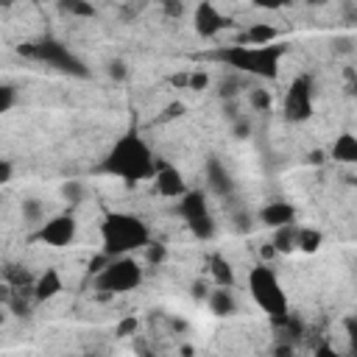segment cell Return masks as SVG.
Segmentation results:
<instances>
[{
	"mask_svg": "<svg viewBox=\"0 0 357 357\" xmlns=\"http://www.w3.org/2000/svg\"><path fill=\"white\" fill-rule=\"evenodd\" d=\"M329 156L340 165H357V134L340 131L329 145Z\"/></svg>",
	"mask_w": 357,
	"mask_h": 357,
	"instance_id": "obj_14",
	"label": "cell"
},
{
	"mask_svg": "<svg viewBox=\"0 0 357 357\" xmlns=\"http://www.w3.org/2000/svg\"><path fill=\"white\" fill-rule=\"evenodd\" d=\"M310 3H324V0H310Z\"/></svg>",
	"mask_w": 357,
	"mask_h": 357,
	"instance_id": "obj_41",
	"label": "cell"
},
{
	"mask_svg": "<svg viewBox=\"0 0 357 357\" xmlns=\"http://www.w3.org/2000/svg\"><path fill=\"white\" fill-rule=\"evenodd\" d=\"M20 53H25V56H31V59H39V61H45L47 67H53V70H59V73H67V75H86L81 59H75V56H73L61 42H56V39H42V42H33V45H22Z\"/></svg>",
	"mask_w": 357,
	"mask_h": 357,
	"instance_id": "obj_7",
	"label": "cell"
},
{
	"mask_svg": "<svg viewBox=\"0 0 357 357\" xmlns=\"http://www.w3.org/2000/svg\"><path fill=\"white\" fill-rule=\"evenodd\" d=\"M215 56H218V61L229 64L237 73H245V75H254V78H276L282 56H284V45H279V42H271V45L234 42V45L218 50Z\"/></svg>",
	"mask_w": 357,
	"mask_h": 357,
	"instance_id": "obj_3",
	"label": "cell"
},
{
	"mask_svg": "<svg viewBox=\"0 0 357 357\" xmlns=\"http://www.w3.org/2000/svg\"><path fill=\"white\" fill-rule=\"evenodd\" d=\"M209 86V75L204 73V70H195V73H190V86L187 89H192V92H201V89H206Z\"/></svg>",
	"mask_w": 357,
	"mask_h": 357,
	"instance_id": "obj_27",
	"label": "cell"
},
{
	"mask_svg": "<svg viewBox=\"0 0 357 357\" xmlns=\"http://www.w3.org/2000/svg\"><path fill=\"white\" fill-rule=\"evenodd\" d=\"M126 75H128V67H126V61H120V59L109 61V78H114V81H123Z\"/></svg>",
	"mask_w": 357,
	"mask_h": 357,
	"instance_id": "obj_30",
	"label": "cell"
},
{
	"mask_svg": "<svg viewBox=\"0 0 357 357\" xmlns=\"http://www.w3.org/2000/svg\"><path fill=\"white\" fill-rule=\"evenodd\" d=\"M61 195L70 201V204H81L84 201V184L81 181H67L61 187Z\"/></svg>",
	"mask_w": 357,
	"mask_h": 357,
	"instance_id": "obj_24",
	"label": "cell"
},
{
	"mask_svg": "<svg viewBox=\"0 0 357 357\" xmlns=\"http://www.w3.org/2000/svg\"><path fill=\"white\" fill-rule=\"evenodd\" d=\"M248 103L254 112H268L271 109V92L262 86H254V89H248Z\"/></svg>",
	"mask_w": 357,
	"mask_h": 357,
	"instance_id": "obj_22",
	"label": "cell"
},
{
	"mask_svg": "<svg viewBox=\"0 0 357 357\" xmlns=\"http://www.w3.org/2000/svg\"><path fill=\"white\" fill-rule=\"evenodd\" d=\"M206 296H209V287L204 282H192V298L195 301H206Z\"/></svg>",
	"mask_w": 357,
	"mask_h": 357,
	"instance_id": "obj_35",
	"label": "cell"
},
{
	"mask_svg": "<svg viewBox=\"0 0 357 357\" xmlns=\"http://www.w3.org/2000/svg\"><path fill=\"white\" fill-rule=\"evenodd\" d=\"M142 276H145V271H142V265L131 254H126V257H109L106 265L95 273V287L100 293L117 296V293L137 290L142 284Z\"/></svg>",
	"mask_w": 357,
	"mask_h": 357,
	"instance_id": "obj_5",
	"label": "cell"
},
{
	"mask_svg": "<svg viewBox=\"0 0 357 357\" xmlns=\"http://www.w3.org/2000/svg\"><path fill=\"white\" fill-rule=\"evenodd\" d=\"M276 39H279V31H276L271 22H254V25H248V28L240 33L237 42H243V45H271V42H276Z\"/></svg>",
	"mask_w": 357,
	"mask_h": 357,
	"instance_id": "obj_17",
	"label": "cell"
},
{
	"mask_svg": "<svg viewBox=\"0 0 357 357\" xmlns=\"http://www.w3.org/2000/svg\"><path fill=\"white\" fill-rule=\"evenodd\" d=\"M234 229L237 231H248L251 229V215H237L234 218Z\"/></svg>",
	"mask_w": 357,
	"mask_h": 357,
	"instance_id": "obj_37",
	"label": "cell"
},
{
	"mask_svg": "<svg viewBox=\"0 0 357 357\" xmlns=\"http://www.w3.org/2000/svg\"><path fill=\"white\" fill-rule=\"evenodd\" d=\"M145 257H148L151 265H162V262L167 259V248H165L162 243H148V245H145Z\"/></svg>",
	"mask_w": 357,
	"mask_h": 357,
	"instance_id": "obj_25",
	"label": "cell"
},
{
	"mask_svg": "<svg viewBox=\"0 0 357 357\" xmlns=\"http://www.w3.org/2000/svg\"><path fill=\"white\" fill-rule=\"evenodd\" d=\"M240 86H243V81H240V78L220 81V98H231V95H237V92H240Z\"/></svg>",
	"mask_w": 357,
	"mask_h": 357,
	"instance_id": "obj_31",
	"label": "cell"
},
{
	"mask_svg": "<svg viewBox=\"0 0 357 357\" xmlns=\"http://www.w3.org/2000/svg\"><path fill=\"white\" fill-rule=\"evenodd\" d=\"M209 273L215 279V284L220 287H234V268L223 254H212L209 257Z\"/></svg>",
	"mask_w": 357,
	"mask_h": 357,
	"instance_id": "obj_19",
	"label": "cell"
},
{
	"mask_svg": "<svg viewBox=\"0 0 357 357\" xmlns=\"http://www.w3.org/2000/svg\"><path fill=\"white\" fill-rule=\"evenodd\" d=\"M33 298L36 301H50V298H56L61 290H64V282H61V273L56 271V268H45V273L33 282Z\"/></svg>",
	"mask_w": 357,
	"mask_h": 357,
	"instance_id": "obj_15",
	"label": "cell"
},
{
	"mask_svg": "<svg viewBox=\"0 0 357 357\" xmlns=\"http://www.w3.org/2000/svg\"><path fill=\"white\" fill-rule=\"evenodd\" d=\"M349 184H351V187H357V176H349Z\"/></svg>",
	"mask_w": 357,
	"mask_h": 357,
	"instance_id": "obj_40",
	"label": "cell"
},
{
	"mask_svg": "<svg viewBox=\"0 0 357 357\" xmlns=\"http://www.w3.org/2000/svg\"><path fill=\"white\" fill-rule=\"evenodd\" d=\"M22 218H25L28 223L39 226V223L45 220V209H42V204H39L36 198H28V201H22Z\"/></svg>",
	"mask_w": 357,
	"mask_h": 357,
	"instance_id": "obj_23",
	"label": "cell"
},
{
	"mask_svg": "<svg viewBox=\"0 0 357 357\" xmlns=\"http://www.w3.org/2000/svg\"><path fill=\"white\" fill-rule=\"evenodd\" d=\"M151 181H153V190L162 198H181L190 190L187 181H184V173L176 165H170V162H159L153 176H151Z\"/></svg>",
	"mask_w": 357,
	"mask_h": 357,
	"instance_id": "obj_11",
	"label": "cell"
},
{
	"mask_svg": "<svg viewBox=\"0 0 357 357\" xmlns=\"http://www.w3.org/2000/svg\"><path fill=\"white\" fill-rule=\"evenodd\" d=\"M206 307H209V312L218 315V318L234 315V312H237V301H234V296H231V287H220V284H218L215 290H209Z\"/></svg>",
	"mask_w": 357,
	"mask_h": 357,
	"instance_id": "obj_16",
	"label": "cell"
},
{
	"mask_svg": "<svg viewBox=\"0 0 357 357\" xmlns=\"http://www.w3.org/2000/svg\"><path fill=\"white\" fill-rule=\"evenodd\" d=\"M223 28H229V17L215 6V0H201L192 11V31L201 39H212Z\"/></svg>",
	"mask_w": 357,
	"mask_h": 357,
	"instance_id": "obj_10",
	"label": "cell"
},
{
	"mask_svg": "<svg viewBox=\"0 0 357 357\" xmlns=\"http://www.w3.org/2000/svg\"><path fill=\"white\" fill-rule=\"evenodd\" d=\"M181 114H184V103H181V100H173V103H167V109H165V114L159 117V123L173 120V117H181Z\"/></svg>",
	"mask_w": 357,
	"mask_h": 357,
	"instance_id": "obj_32",
	"label": "cell"
},
{
	"mask_svg": "<svg viewBox=\"0 0 357 357\" xmlns=\"http://www.w3.org/2000/svg\"><path fill=\"white\" fill-rule=\"evenodd\" d=\"M59 8L70 17H78V20H89L95 17V6L92 0H59Z\"/></svg>",
	"mask_w": 357,
	"mask_h": 357,
	"instance_id": "obj_20",
	"label": "cell"
},
{
	"mask_svg": "<svg viewBox=\"0 0 357 357\" xmlns=\"http://www.w3.org/2000/svg\"><path fill=\"white\" fill-rule=\"evenodd\" d=\"M170 84L173 86H190V73H176V75H170Z\"/></svg>",
	"mask_w": 357,
	"mask_h": 357,
	"instance_id": "obj_36",
	"label": "cell"
},
{
	"mask_svg": "<svg viewBox=\"0 0 357 357\" xmlns=\"http://www.w3.org/2000/svg\"><path fill=\"white\" fill-rule=\"evenodd\" d=\"M254 8H262V11H279L284 6H290L293 0H248Z\"/></svg>",
	"mask_w": 357,
	"mask_h": 357,
	"instance_id": "obj_28",
	"label": "cell"
},
{
	"mask_svg": "<svg viewBox=\"0 0 357 357\" xmlns=\"http://www.w3.org/2000/svg\"><path fill=\"white\" fill-rule=\"evenodd\" d=\"M234 137H237V139L251 137V123H248L245 117H237V120H234Z\"/></svg>",
	"mask_w": 357,
	"mask_h": 357,
	"instance_id": "obj_33",
	"label": "cell"
},
{
	"mask_svg": "<svg viewBox=\"0 0 357 357\" xmlns=\"http://www.w3.org/2000/svg\"><path fill=\"white\" fill-rule=\"evenodd\" d=\"M248 293L254 298V304L271 318V321H279L290 312V301H287V293L276 276V271L268 265V262H257L251 271H248Z\"/></svg>",
	"mask_w": 357,
	"mask_h": 357,
	"instance_id": "obj_4",
	"label": "cell"
},
{
	"mask_svg": "<svg viewBox=\"0 0 357 357\" xmlns=\"http://www.w3.org/2000/svg\"><path fill=\"white\" fill-rule=\"evenodd\" d=\"M178 215L181 220L187 223V229L198 237V240H212L215 231H218V223H215V215L209 209V201H206V192L204 190H187L181 198H178Z\"/></svg>",
	"mask_w": 357,
	"mask_h": 357,
	"instance_id": "obj_6",
	"label": "cell"
},
{
	"mask_svg": "<svg viewBox=\"0 0 357 357\" xmlns=\"http://www.w3.org/2000/svg\"><path fill=\"white\" fill-rule=\"evenodd\" d=\"M137 318L134 315H128V318H123L120 324H117V337H128V335H134L137 332Z\"/></svg>",
	"mask_w": 357,
	"mask_h": 357,
	"instance_id": "obj_29",
	"label": "cell"
},
{
	"mask_svg": "<svg viewBox=\"0 0 357 357\" xmlns=\"http://www.w3.org/2000/svg\"><path fill=\"white\" fill-rule=\"evenodd\" d=\"M257 220H259L262 226H268V229H279V226L296 220V209H293V204H287V201H268V204L257 212Z\"/></svg>",
	"mask_w": 357,
	"mask_h": 357,
	"instance_id": "obj_13",
	"label": "cell"
},
{
	"mask_svg": "<svg viewBox=\"0 0 357 357\" xmlns=\"http://www.w3.org/2000/svg\"><path fill=\"white\" fill-rule=\"evenodd\" d=\"M0 181H3V184H8V181H11V162H8V159H3V162H0Z\"/></svg>",
	"mask_w": 357,
	"mask_h": 357,
	"instance_id": "obj_38",
	"label": "cell"
},
{
	"mask_svg": "<svg viewBox=\"0 0 357 357\" xmlns=\"http://www.w3.org/2000/svg\"><path fill=\"white\" fill-rule=\"evenodd\" d=\"M151 243L148 223L134 212H106L100 220V251L109 257H126Z\"/></svg>",
	"mask_w": 357,
	"mask_h": 357,
	"instance_id": "obj_2",
	"label": "cell"
},
{
	"mask_svg": "<svg viewBox=\"0 0 357 357\" xmlns=\"http://www.w3.org/2000/svg\"><path fill=\"white\" fill-rule=\"evenodd\" d=\"M282 112H284V120L290 123H304L312 117V78L307 73L290 81L284 100H282Z\"/></svg>",
	"mask_w": 357,
	"mask_h": 357,
	"instance_id": "obj_8",
	"label": "cell"
},
{
	"mask_svg": "<svg viewBox=\"0 0 357 357\" xmlns=\"http://www.w3.org/2000/svg\"><path fill=\"white\" fill-rule=\"evenodd\" d=\"M321 159H324V153H321V151H312V153H310V162H315V165H318Z\"/></svg>",
	"mask_w": 357,
	"mask_h": 357,
	"instance_id": "obj_39",
	"label": "cell"
},
{
	"mask_svg": "<svg viewBox=\"0 0 357 357\" xmlns=\"http://www.w3.org/2000/svg\"><path fill=\"white\" fill-rule=\"evenodd\" d=\"M204 176H206V187H209L215 195H220V198H231V195H234L237 184H234V178H231L229 167H226L218 156H209V159H206Z\"/></svg>",
	"mask_w": 357,
	"mask_h": 357,
	"instance_id": "obj_12",
	"label": "cell"
},
{
	"mask_svg": "<svg viewBox=\"0 0 357 357\" xmlns=\"http://www.w3.org/2000/svg\"><path fill=\"white\" fill-rule=\"evenodd\" d=\"M298 223L293 220V223H284V226H279V229H273V237H271V243H273V248L279 251V254H290V251H298Z\"/></svg>",
	"mask_w": 357,
	"mask_h": 357,
	"instance_id": "obj_18",
	"label": "cell"
},
{
	"mask_svg": "<svg viewBox=\"0 0 357 357\" xmlns=\"http://www.w3.org/2000/svg\"><path fill=\"white\" fill-rule=\"evenodd\" d=\"M78 234V223L70 212H59V215H50L45 218L36 231H33V240L36 243H45L50 248H67Z\"/></svg>",
	"mask_w": 357,
	"mask_h": 357,
	"instance_id": "obj_9",
	"label": "cell"
},
{
	"mask_svg": "<svg viewBox=\"0 0 357 357\" xmlns=\"http://www.w3.org/2000/svg\"><path fill=\"white\" fill-rule=\"evenodd\" d=\"M156 165L159 162H156L148 139L139 131L131 128V131L120 134L112 142V148L100 159V173L114 176V178H120L126 184H139V181H145V178L153 176Z\"/></svg>",
	"mask_w": 357,
	"mask_h": 357,
	"instance_id": "obj_1",
	"label": "cell"
},
{
	"mask_svg": "<svg viewBox=\"0 0 357 357\" xmlns=\"http://www.w3.org/2000/svg\"><path fill=\"white\" fill-rule=\"evenodd\" d=\"M346 335H349V340H351V349L357 351V315L346 321Z\"/></svg>",
	"mask_w": 357,
	"mask_h": 357,
	"instance_id": "obj_34",
	"label": "cell"
},
{
	"mask_svg": "<svg viewBox=\"0 0 357 357\" xmlns=\"http://www.w3.org/2000/svg\"><path fill=\"white\" fill-rule=\"evenodd\" d=\"M14 100H17L14 86H11V84H3V86H0V112H11Z\"/></svg>",
	"mask_w": 357,
	"mask_h": 357,
	"instance_id": "obj_26",
	"label": "cell"
},
{
	"mask_svg": "<svg viewBox=\"0 0 357 357\" xmlns=\"http://www.w3.org/2000/svg\"><path fill=\"white\" fill-rule=\"evenodd\" d=\"M321 243H324V234H321L318 229H310V226H301V229H298V251L315 254V251L321 248Z\"/></svg>",
	"mask_w": 357,
	"mask_h": 357,
	"instance_id": "obj_21",
	"label": "cell"
}]
</instances>
